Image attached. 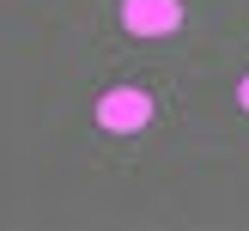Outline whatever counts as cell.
I'll return each instance as SVG.
<instances>
[{"label":"cell","instance_id":"cell-1","mask_svg":"<svg viewBox=\"0 0 249 231\" xmlns=\"http://www.w3.org/2000/svg\"><path fill=\"white\" fill-rule=\"evenodd\" d=\"M97 122H104L109 134H140L146 122H152V97H146L140 85H109V91L97 97Z\"/></svg>","mask_w":249,"mask_h":231},{"label":"cell","instance_id":"cell-2","mask_svg":"<svg viewBox=\"0 0 249 231\" xmlns=\"http://www.w3.org/2000/svg\"><path fill=\"white\" fill-rule=\"evenodd\" d=\"M122 24L134 36H170L182 24V0H122Z\"/></svg>","mask_w":249,"mask_h":231},{"label":"cell","instance_id":"cell-3","mask_svg":"<svg viewBox=\"0 0 249 231\" xmlns=\"http://www.w3.org/2000/svg\"><path fill=\"white\" fill-rule=\"evenodd\" d=\"M237 104H243V109H249V79H243V85H237Z\"/></svg>","mask_w":249,"mask_h":231}]
</instances>
